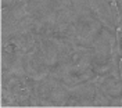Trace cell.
Listing matches in <instances>:
<instances>
[{
    "mask_svg": "<svg viewBox=\"0 0 122 108\" xmlns=\"http://www.w3.org/2000/svg\"><path fill=\"white\" fill-rule=\"evenodd\" d=\"M115 0H17L1 10V94L32 107H121Z\"/></svg>",
    "mask_w": 122,
    "mask_h": 108,
    "instance_id": "1",
    "label": "cell"
},
{
    "mask_svg": "<svg viewBox=\"0 0 122 108\" xmlns=\"http://www.w3.org/2000/svg\"><path fill=\"white\" fill-rule=\"evenodd\" d=\"M115 6H117V11H118V22H119V26L122 28V0H115Z\"/></svg>",
    "mask_w": 122,
    "mask_h": 108,
    "instance_id": "2",
    "label": "cell"
},
{
    "mask_svg": "<svg viewBox=\"0 0 122 108\" xmlns=\"http://www.w3.org/2000/svg\"><path fill=\"white\" fill-rule=\"evenodd\" d=\"M121 44H122V28H121Z\"/></svg>",
    "mask_w": 122,
    "mask_h": 108,
    "instance_id": "4",
    "label": "cell"
},
{
    "mask_svg": "<svg viewBox=\"0 0 122 108\" xmlns=\"http://www.w3.org/2000/svg\"><path fill=\"white\" fill-rule=\"evenodd\" d=\"M121 107H122V103H121Z\"/></svg>",
    "mask_w": 122,
    "mask_h": 108,
    "instance_id": "5",
    "label": "cell"
},
{
    "mask_svg": "<svg viewBox=\"0 0 122 108\" xmlns=\"http://www.w3.org/2000/svg\"><path fill=\"white\" fill-rule=\"evenodd\" d=\"M14 1H17V0H1V10L3 8H7L8 6H11Z\"/></svg>",
    "mask_w": 122,
    "mask_h": 108,
    "instance_id": "3",
    "label": "cell"
}]
</instances>
